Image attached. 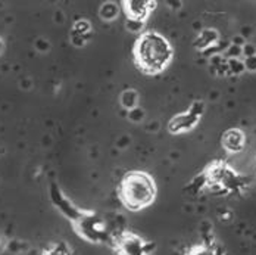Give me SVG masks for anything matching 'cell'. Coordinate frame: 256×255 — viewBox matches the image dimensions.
<instances>
[{"label": "cell", "mask_w": 256, "mask_h": 255, "mask_svg": "<svg viewBox=\"0 0 256 255\" xmlns=\"http://www.w3.org/2000/svg\"><path fill=\"white\" fill-rule=\"evenodd\" d=\"M127 28L130 31H140L142 23H140V21H136V20H128Z\"/></svg>", "instance_id": "5b68a950"}, {"label": "cell", "mask_w": 256, "mask_h": 255, "mask_svg": "<svg viewBox=\"0 0 256 255\" xmlns=\"http://www.w3.org/2000/svg\"><path fill=\"white\" fill-rule=\"evenodd\" d=\"M136 102H137V93L134 92V90H128L126 92L124 95H122V105L128 108V109H131V108H134L136 106Z\"/></svg>", "instance_id": "277c9868"}, {"label": "cell", "mask_w": 256, "mask_h": 255, "mask_svg": "<svg viewBox=\"0 0 256 255\" xmlns=\"http://www.w3.org/2000/svg\"><path fill=\"white\" fill-rule=\"evenodd\" d=\"M154 186L144 173L128 174L121 186V198L131 209H140L154 201Z\"/></svg>", "instance_id": "7a4b0ae2"}, {"label": "cell", "mask_w": 256, "mask_h": 255, "mask_svg": "<svg viewBox=\"0 0 256 255\" xmlns=\"http://www.w3.org/2000/svg\"><path fill=\"white\" fill-rule=\"evenodd\" d=\"M171 48L168 42L156 33H148L140 37L136 45V59L142 70L158 73L171 59Z\"/></svg>", "instance_id": "6da1fadb"}, {"label": "cell", "mask_w": 256, "mask_h": 255, "mask_svg": "<svg viewBox=\"0 0 256 255\" xmlns=\"http://www.w3.org/2000/svg\"><path fill=\"white\" fill-rule=\"evenodd\" d=\"M103 11H108V14H106V15H103V17H104V18H108V20H110V18H114V17L116 15V9H115V8L109 9V6H106V9H103Z\"/></svg>", "instance_id": "8992f818"}, {"label": "cell", "mask_w": 256, "mask_h": 255, "mask_svg": "<svg viewBox=\"0 0 256 255\" xmlns=\"http://www.w3.org/2000/svg\"><path fill=\"white\" fill-rule=\"evenodd\" d=\"M127 5V14L130 15V20H136V21H142L146 15H148V5L146 2H128Z\"/></svg>", "instance_id": "3957f363"}]
</instances>
